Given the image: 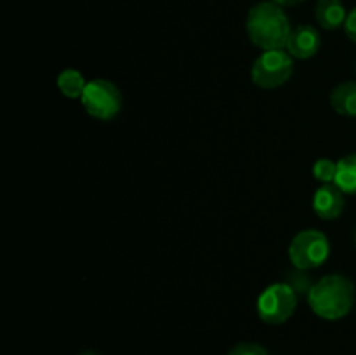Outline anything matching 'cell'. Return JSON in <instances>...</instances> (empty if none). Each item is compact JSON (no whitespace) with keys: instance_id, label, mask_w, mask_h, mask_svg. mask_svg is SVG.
Masks as SVG:
<instances>
[{"instance_id":"cell-1","label":"cell","mask_w":356,"mask_h":355,"mask_svg":"<svg viewBox=\"0 0 356 355\" xmlns=\"http://www.w3.org/2000/svg\"><path fill=\"white\" fill-rule=\"evenodd\" d=\"M247 35L256 47L263 51H277L287 47L291 37V23L275 2H259L247 14Z\"/></svg>"},{"instance_id":"cell-2","label":"cell","mask_w":356,"mask_h":355,"mask_svg":"<svg viewBox=\"0 0 356 355\" xmlns=\"http://www.w3.org/2000/svg\"><path fill=\"white\" fill-rule=\"evenodd\" d=\"M308 303L320 319H343L355 305V284L346 275H325L312 287Z\"/></svg>"},{"instance_id":"cell-3","label":"cell","mask_w":356,"mask_h":355,"mask_svg":"<svg viewBox=\"0 0 356 355\" xmlns=\"http://www.w3.org/2000/svg\"><path fill=\"white\" fill-rule=\"evenodd\" d=\"M298 294L287 282H277L264 289L257 298V315L263 322L278 326L294 315Z\"/></svg>"},{"instance_id":"cell-4","label":"cell","mask_w":356,"mask_h":355,"mask_svg":"<svg viewBox=\"0 0 356 355\" xmlns=\"http://www.w3.org/2000/svg\"><path fill=\"white\" fill-rule=\"evenodd\" d=\"M80 103L90 117L106 122L117 117L120 111L122 93L110 80L96 79L87 82Z\"/></svg>"},{"instance_id":"cell-5","label":"cell","mask_w":356,"mask_h":355,"mask_svg":"<svg viewBox=\"0 0 356 355\" xmlns=\"http://www.w3.org/2000/svg\"><path fill=\"white\" fill-rule=\"evenodd\" d=\"M330 253V244L320 230H302L289 246V258L299 270H313L325 263Z\"/></svg>"},{"instance_id":"cell-6","label":"cell","mask_w":356,"mask_h":355,"mask_svg":"<svg viewBox=\"0 0 356 355\" xmlns=\"http://www.w3.org/2000/svg\"><path fill=\"white\" fill-rule=\"evenodd\" d=\"M294 73V61L284 49L277 51H264L254 61L250 77L252 82L261 89H277L284 86Z\"/></svg>"},{"instance_id":"cell-7","label":"cell","mask_w":356,"mask_h":355,"mask_svg":"<svg viewBox=\"0 0 356 355\" xmlns=\"http://www.w3.org/2000/svg\"><path fill=\"white\" fill-rule=\"evenodd\" d=\"M313 209L316 216L325 221L337 219L344 211V194L334 183H325L315 191L313 197Z\"/></svg>"},{"instance_id":"cell-8","label":"cell","mask_w":356,"mask_h":355,"mask_svg":"<svg viewBox=\"0 0 356 355\" xmlns=\"http://www.w3.org/2000/svg\"><path fill=\"white\" fill-rule=\"evenodd\" d=\"M322 40L320 33L315 26L309 24H301L291 31V37L287 42V52L292 58L309 59L318 52Z\"/></svg>"},{"instance_id":"cell-9","label":"cell","mask_w":356,"mask_h":355,"mask_svg":"<svg viewBox=\"0 0 356 355\" xmlns=\"http://www.w3.org/2000/svg\"><path fill=\"white\" fill-rule=\"evenodd\" d=\"M315 17L325 30H336L346 23V9L341 0H318L315 6Z\"/></svg>"},{"instance_id":"cell-10","label":"cell","mask_w":356,"mask_h":355,"mask_svg":"<svg viewBox=\"0 0 356 355\" xmlns=\"http://www.w3.org/2000/svg\"><path fill=\"white\" fill-rule=\"evenodd\" d=\"M330 106L346 117H356V82H343L330 93Z\"/></svg>"},{"instance_id":"cell-11","label":"cell","mask_w":356,"mask_h":355,"mask_svg":"<svg viewBox=\"0 0 356 355\" xmlns=\"http://www.w3.org/2000/svg\"><path fill=\"white\" fill-rule=\"evenodd\" d=\"M334 184L343 190V194L356 195V153L343 157L337 162V173Z\"/></svg>"},{"instance_id":"cell-12","label":"cell","mask_w":356,"mask_h":355,"mask_svg":"<svg viewBox=\"0 0 356 355\" xmlns=\"http://www.w3.org/2000/svg\"><path fill=\"white\" fill-rule=\"evenodd\" d=\"M56 84H58V89L61 90L63 96L70 97V100H80L83 90H86L87 80L80 72L68 68L59 73Z\"/></svg>"},{"instance_id":"cell-13","label":"cell","mask_w":356,"mask_h":355,"mask_svg":"<svg viewBox=\"0 0 356 355\" xmlns=\"http://www.w3.org/2000/svg\"><path fill=\"white\" fill-rule=\"evenodd\" d=\"M306 270H296V271H291V274H287V284L291 285L292 289H294V292L298 296H306L308 298L309 291H312V287L315 284L312 282V278L308 277V275L305 274Z\"/></svg>"},{"instance_id":"cell-14","label":"cell","mask_w":356,"mask_h":355,"mask_svg":"<svg viewBox=\"0 0 356 355\" xmlns=\"http://www.w3.org/2000/svg\"><path fill=\"white\" fill-rule=\"evenodd\" d=\"M337 173V162L330 159H320L316 160L313 166V176L322 183H334Z\"/></svg>"},{"instance_id":"cell-15","label":"cell","mask_w":356,"mask_h":355,"mask_svg":"<svg viewBox=\"0 0 356 355\" xmlns=\"http://www.w3.org/2000/svg\"><path fill=\"white\" fill-rule=\"evenodd\" d=\"M228 355H268V352L257 343H238L228 352Z\"/></svg>"},{"instance_id":"cell-16","label":"cell","mask_w":356,"mask_h":355,"mask_svg":"<svg viewBox=\"0 0 356 355\" xmlns=\"http://www.w3.org/2000/svg\"><path fill=\"white\" fill-rule=\"evenodd\" d=\"M344 31H346V35L351 40L356 42V7L351 9L350 14H348L346 23H344Z\"/></svg>"},{"instance_id":"cell-17","label":"cell","mask_w":356,"mask_h":355,"mask_svg":"<svg viewBox=\"0 0 356 355\" xmlns=\"http://www.w3.org/2000/svg\"><path fill=\"white\" fill-rule=\"evenodd\" d=\"M271 2L278 3V6H296V3L302 2V0H271Z\"/></svg>"},{"instance_id":"cell-18","label":"cell","mask_w":356,"mask_h":355,"mask_svg":"<svg viewBox=\"0 0 356 355\" xmlns=\"http://www.w3.org/2000/svg\"><path fill=\"white\" fill-rule=\"evenodd\" d=\"M79 355H99V354H96V352H82V354Z\"/></svg>"}]
</instances>
